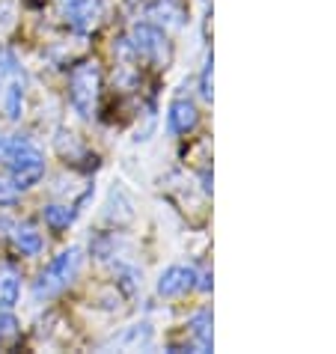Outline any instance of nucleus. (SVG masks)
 I'll return each mask as SVG.
<instances>
[{
	"mask_svg": "<svg viewBox=\"0 0 336 354\" xmlns=\"http://www.w3.org/2000/svg\"><path fill=\"white\" fill-rule=\"evenodd\" d=\"M203 98H212V60L205 63V68H203Z\"/></svg>",
	"mask_w": 336,
	"mask_h": 354,
	"instance_id": "nucleus-19",
	"label": "nucleus"
},
{
	"mask_svg": "<svg viewBox=\"0 0 336 354\" xmlns=\"http://www.w3.org/2000/svg\"><path fill=\"white\" fill-rule=\"evenodd\" d=\"M12 21H15V3L3 0V3H0V33L9 30V27H12Z\"/></svg>",
	"mask_w": 336,
	"mask_h": 354,
	"instance_id": "nucleus-18",
	"label": "nucleus"
},
{
	"mask_svg": "<svg viewBox=\"0 0 336 354\" xmlns=\"http://www.w3.org/2000/svg\"><path fill=\"white\" fill-rule=\"evenodd\" d=\"M21 298V277L15 271L0 274V310H12Z\"/></svg>",
	"mask_w": 336,
	"mask_h": 354,
	"instance_id": "nucleus-9",
	"label": "nucleus"
},
{
	"mask_svg": "<svg viewBox=\"0 0 336 354\" xmlns=\"http://www.w3.org/2000/svg\"><path fill=\"white\" fill-rule=\"evenodd\" d=\"M45 223L51 226V230H68L75 221V212L68 209V205H45Z\"/></svg>",
	"mask_w": 336,
	"mask_h": 354,
	"instance_id": "nucleus-12",
	"label": "nucleus"
},
{
	"mask_svg": "<svg viewBox=\"0 0 336 354\" xmlns=\"http://www.w3.org/2000/svg\"><path fill=\"white\" fill-rule=\"evenodd\" d=\"M98 86H102V72H98L95 60H84L72 68V77H68V98H72V107H75L77 116H84V120L93 116Z\"/></svg>",
	"mask_w": 336,
	"mask_h": 354,
	"instance_id": "nucleus-2",
	"label": "nucleus"
},
{
	"mask_svg": "<svg viewBox=\"0 0 336 354\" xmlns=\"http://www.w3.org/2000/svg\"><path fill=\"white\" fill-rule=\"evenodd\" d=\"M196 107L187 102V98H179V102H173L170 104V113H167V122H170V129L176 134H187V131H194L196 129Z\"/></svg>",
	"mask_w": 336,
	"mask_h": 354,
	"instance_id": "nucleus-8",
	"label": "nucleus"
},
{
	"mask_svg": "<svg viewBox=\"0 0 336 354\" xmlns=\"http://www.w3.org/2000/svg\"><path fill=\"white\" fill-rule=\"evenodd\" d=\"M131 48L140 57H149V60H164L167 57V39L155 24H137L131 30Z\"/></svg>",
	"mask_w": 336,
	"mask_h": 354,
	"instance_id": "nucleus-4",
	"label": "nucleus"
},
{
	"mask_svg": "<svg viewBox=\"0 0 336 354\" xmlns=\"http://www.w3.org/2000/svg\"><path fill=\"white\" fill-rule=\"evenodd\" d=\"M42 235H39L33 226H18L15 230V248L24 253V257H39V253H42Z\"/></svg>",
	"mask_w": 336,
	"mask_h": 354,
	"instance_id": "nucleus-10",
	"label": "nucleus"
},
{
	"mask_svg": "<svg viewBox=\"0 0 336 354\" xmlns=\"http://www.w3.org/2000/svg\"><path fill=\"white\" fill-rule=\"evenodd\" d=\"M24 77L21 75H15V77H9V81L0 86V111H3V116L9 122H18L21 120V113H24Z\"/></svg>",
	"mask_w": 336,
	"mask_h": 354,
	"instance_id": "nucleus-7",
	"label": "nucleus"
},
{
	"mask_svg": "<svg viewBox=\"0 0 336 354\" xmlns=\"http://www.w3.org/2000/svg\"><path fill=\"white\" fill-rule=\"evenodd\" d=\"M18 333V322L9 310H0V339H12Z\"/></svg>",
	"mask_w": 336,
	"mask_h": 354,
	"instance_id": "nucleus-16",
	"label": "nucleus"
},
{
	"mask_svg": "<svg viewBox=\"0 0 336 354\" xmlns=\"http://www.w3.org/2000/svg\"><path fill=\"white\" fill-rule=\"evenodd\" d=\"M196 280H200V274L194 268H187V265H173V268H167L161 274V280H158V295H164V298H179V295L191 292L196 286Z\"/></svg>",
	"mask_w": 336,
	"mask_h": 354,
	"instance_id": "nucleus-5",
	"label": "nucleus"
},
{
	"mask_svg": "<svg viewBox=\"0 0 336 354\" xmlns=\"http://www.w3.org/2000/svg\"><path fill=\"white\" fill-rule=\"evenodd\" d=\"M102 12H104L102 0H68V6H66V18L75 30H93Z\"/></svg>",
	"mask_w": 336,
	"mask_h": 354,
	"instance_id": "nucleus-6",
	"label": "nucleus"
},
{
	"mask_svg": "<svg viewBox=\"0 0 336 354\" xmlns=\"http://www.w3.org/2000/svg\"><path fill=\"white\" fill-rule=\"evenodd\" d=\"M18 194H21V188H18L9 176H0V205H15Z\"/></svg>",
	"mask_w": 336,
	"mask_h": 354,
	"instance_id": "nucleus-15",
	"label": "nucleus"
},
{
	"mask_svg": "<svg viewBox=\"0 0 336 354\" xmlns=\"http://www.w3.org/2000/svg\"><path fill=\"white\" fill-rule=\"evenodd\" d=\"M15 75H21L15 54H9V51H3V48H0V86H3L9 77H15Z\"/></svg>",
	"mask_w": 336,
	"mask_h": 354,
	"instance_id": "nucleus-14",
	"label": "nucleus"
},
{
	"mask_svg": "<svg viewBox=\"0 0 336 354\" xmlns=\"http://www.w3.org/2000/svg\"><path fill=\"white\" fill-rule=\"evenodd\" d=\"M191 333L196 337V346L200 348H212V313L209 310L196 313L191 319Z\"/></svg>",
	"mask_w": 336,
	"mask_h": 354,
	"instance_id": "nucleus-11",
	"label": "nucleus"
},
{
	"mask_svg": "<svg viewBox=\"0 0 336 354\" xmlns=\"http://www.w3.org/2000/svg\"><path fill=\"white\" fill-rule=\"evenodd\" d=\"M149 15H161L158 21H161V24H170V27H179V24H182V12H179V9H176L173 3H164V0L152 6Z\"/></svg>",
	"mask_w": 336,
	"mask_h": 354,
	"instance_id": "nucleus-13",
	"label": "nucleus"
},
{
	"mask_svg": "<svg viewBox=\"0 0 336 354\" xmlns=\"http://www.w3.org/2000/svg\"><path fill=\"white\" fill-rule=\"evenodd\" d=\"M81 262H84L81 248L63 250L60 257H57L42 274H39V280H36V286H33L36 298H54L60 289H66L68 283L77 277V271H81Z\"/></svg>",
	"mask_w": 336,
	"mask_h": 354,
	"instance_id": "nucleus-3",
	"label": "nucleus"
},
{
	"mask_svg": "<svg viewBox=\"0 0 336 354\" xmlns=\"http://www.w3.org/2000/svg\"><path fill=\"white\" fill-rule=\"evenodd\" d=\"M0 155H3V161L9 167V179H12L21 191L33 188V185L45 176V158L33 143L12 137V140L0 143Z\"/></svg>",
	"mask_w": 336,
	"mask_h": 354,
	"instance_id": "nucleus-1",
	"label": "nucleus"
},
{
	"mask_svg": "<svg viewBox=\"0 0 336 354\" xmlns=\"http://www.w3.org/2000/svg\"><path fill=\"white\" fill-rule=\"evenodd\" d=\"M149 339H152L149 324H134V330L128 333V337H125L122 342H125V346H131V342H134V346H146V342H149Z\"/></svg>",
	"mask_w": 336,
	"mask_h": 354,
	"instance_id": "nucleus-17",
	"label": "nucleus"
}]
</instances>
